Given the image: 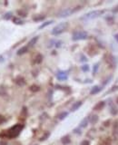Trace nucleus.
<instances>
[{"instance_id": "obj_1", "label": "nucleus", "mask_w": 118, "mask_h": 145, "mask_svg": "<svg viewBox=\"0 0 118 145\" xmlns=\"http://www.w3.org/2000/svg\"><path fill=\"white\" fill-rule=\"evenodd\" d=\"M68 26H69V24L67 22H62V23L56 25V26L54 27L51 31V34L53 36H59V35L63 34L65 31H66V29L68 28Z\"/></svg>"}, {"instance_id": "obj_2", "label": "nucleus", "mask_w": 118, "mask_h": 145, "mask_svg": "<svg viewBox=\"0 0 118 145\" xmlns=\"http://www.w3.org/2000/svg\"><path fill=\"white\" fill-rule=\"evenodd\" d=\"M103 13H104V10H93V11H90L87 14H86L83 17H81V19H83V20L95 19V18L99 17L100 15H103Z\"/></svg>"}, {"instance_id": "obj_3", "label": "nucleus", "mask_w": 118, "mask_h": 145, "mask_svg": "<svg viewBox=\"0 0 118 145\" xmlns=\"http://www.w3.org/2000/svg\"><path fill=\"white\" fill-rule=\"evenodd\" d=\"M24 126L22 124H15V126H13L11 129H9L8 134L7 136L10 138H15V137L18 136L19 133L21 132V131L23 130Z\"/></svg>"}, {"instance_id": "obj_4", "label": "nucleus", "mask_w": 118, "mask_h": 145, "mask_svg": "<svg viewBox=\"0 0 118 145\" xmlns=\"http://www.w3.org/2000/svg\"><path fill=\"white\" fill-rule=\"evenodd\" d=\"M88 37V34L86 31H75L73 33L72 40L73 41H80V40H86Z\"/></svg>"}, {"instance_id": "obj_5", "label": "nucleus", "mask_w": 118, "mask_h": 145, "mask_svg": "<svg viewBox=\"0 0 118 145\" xmlns=\"http://www.w3.org/2000/svg\"><path fill=\"white\" fill-rule=\"evenodd\" d=\"M77 9L75 8H65V9H63L62 11H60L58 13V17L60 18H65V17H67L69 15H71L72 14H74L75 11H76Z\"/></svg>"}, {"instance_id": "obj_6", "label": "nucleus", "mask_w": 118, "mask_h": 145, "mask_svg": "<svg viewBox=\"0 0 118 145\" xmlns=\"http://www.w3.org/2000/svg\"><path fill=\"white\" fill-rule=\"evenodd\" d=\"M56 78L58 81H66L68 79V74L66 72L59 71L56 74Z\"/></svg>"}, {"instance_id": "obj_7", "label": "nucleus", "mask_w": 118, "mask_h": 145, "mask_svg": "<svg viewBox=\"0 0 118 145\" xmlns=\"http://www.w3.org/2000/svg\"><path fill=\"white\" fill-rule=\"evenodd\" d=\"M110 113L113 116H115L118 114V108L115 106V104H112V103H110Z\"/></svg>"}, {"instance_id": "obj_8", "label": "nucleus", "mask_w": 118, "mask_h": 145, "mask_svg": "<svg viewBox=\"0 0 118 145\" xmlns=\"http://www.w3.org/2000/svg\"><path fill=\"white\" fill-rule=\"evenodd\" d=\"M102 87L99 85H94L93 88L91 89V91H90V94L91 95H94V94H97L98 92H100L102 91Z\"/></svg>"}, {"instance_id": "obj_9", "label": "nucleus", "mask_w": 118, "mask_h": 145, "mask_svg": "<svg viewBox=\"0 0 118 145\" xmlns=\"http://www.w3.org/2000/svg\"><path fill=\"white\" fill-rule=\"evenodd\" d=\"M82 104H83V103L81 101L74 103V104H73V106L71 107V112H75V111H77L80 107L82 106Z\"/></svg>"}, {"instance_id": "obj_10", "label": "nucleus", "mask_w": 118, "mask_h": 145, "mask_svg": "<svg viewBox=\"0 0 118 145\" xmlns=\"http://www.w3.org/2000/svg\"><path fill=\"white\" fill-rule=\"evenodd\" d=\"M104 105H105L104 102H99V103H97V104H95V106L94 107V111H101L104 107Z\"/></svg>"}, {"instance_id": "obj_11", "label": "nucleus", "mask_w": 118, "mask_h": 145, "mask_svg": "<svg viewBox=\"0 0 118 145\" xmlns=\"http://www.w3.org/2000/svg\"><path fill=\"white\" fill-rule=\"evenodd\" d=\"M88 119H89V121H90L91 124H95V123L98 121V116L95 115V114H93V115L89 116Z\"/></svg>"}, {"instance_id": "obj_12", "label": "nucleus", "mask_w": 118, "mask_h": 145, "mask_svg": "<svg viewBox=\"0 0 118 145\" xmlns=\"http://www.w3.org/2000/svg\"><path fill=\"white\" fill-rule=\"evenodd\" d=\"M28 46H23V47H21L20 49H19V50L17 51V52H16V53H17L18 55H22V54H24V53H26L27 52V51H28Z\"/></svg>"}, {"instance_id": "obj_13", "label": "nucleus", "mask_w": 118, "mask_h": 145, "mask_svg": "<svg viewBox=\"0 0 118 145\" xmlns=\"http://www.w3.org/2000/svg\"><path fill=\"white\" fill-rule=\"evenodd\" d=\"M88 121H89L88 117L84 118L82 121H81V122H80V127L81 128H86V126H87V124H88Z\"/></svg>"}, {"instance_id": "obj_14", "label": "nucleus", "mask_w": 118, "mask_h": 145, "mask_svg": "<svg viewBox=\"0 0 118 145\" xmlns=\"http://www.w3.org/2000/svg\"><path fill=\"white\" fill-rule=\"evenodd\" d=\"M37 40H38V36H35V37H33L31 40L29 41V43H28V47H30V46H34L35 44H36V42H37Z\"/></svg>"}, {"instance_id": "obj_15", "label": "nucleus", "mask_w": 118, "mask_h": 145, "mask_svg": "<svg viewBox=\"0 0 118 145\" xmlns=\"http://www.w3.org/2000/svg\"><path fill=\"white\" fill-rule=\"evenodd\" d=\"M15 83H17L18 85L23 86L26 83V82H25V79H24L23 77H18V78H16V80H15Z\"/></svg>"}, {"instance_id": "obj_16", "label": "nucleus", "mask_w": 118, "mask_h": 145, "mask_svg": "<svg viewBox=\"0 0 118 145\" xmlns=\"http://www.w3.org/2000/svg\"><path fill=\"white\" fill-rule=\"evenodd\" d=\"M53 22H54L53 20H49V21H46V22H44V23H43V24H42L41 26L38 27V29H43V28H44V27H46L47 26L51 25L52 23H53Z\"/></svg>"}, {"instance_id": "obj_17", "label": "nucleus", "mask_w": 118, "mask_h": 145, "mask_svg": "<svg viewBox=\"0 0 118 145\" xmlns=\"http://www.w3.org/2000/svg\"><path fill=\"white\" fill-rule=\"evenodd\" d=\"M61 142H62L63 144H65V145L68 144V143L70 142V139H69V136H68V135H66V136H64L62 139H61Z\"/></svg>"}, {"instance_id": "obj_18", "label": "nucleus", "mask_w": 118, "mask_h": 145, "mask_svg": "<svg viewBox=\"0 0 118 145\" xmlns=\"http://www.w3.org/2000/svg\"><path fill=\"white\" fill-rule=\"evenodd\" d=\"M42 60H43L42 54H37L35 58V64H40L42 62Z\"/></svg>"}, {"instance_id": "obj_19", "label": "nucleus", "mask_w": 118, "mask_h": 145, "mask_svg": "<svg viewBox=\"0 0 118 145\" xmlns=\"http://www.w3.org/2000/svg\"><path fill=\"white\" fill-rule=\"evenodd\" d=\"M67 116H68L67 112H63V113H61L58 115V118H59V120H64V119H65Z\"/></svg>"}, {"instance_id": "obj_20", "label": "nucleus", "mask_w": 118, "mask_h": 145, "mask_svg": "<svg viewBox=\"0 0 118 145\" xmlns=\"http://www.w3.org/2000/svg\"><path fill=\"white\" fill-rule=\"evenodd\" d=\"M13 22H14L15 24H16V25H23L24 24L23 20H21L20 18H18V17H14V18H13Z\"/></svg>"}, {"instance_id": "obj_21", "label": "nucleus", "mask_w": 118, "mask_h": 145, "mask_svg": "<svg viewBox=\"0 0 118 145\" xmlns=\"http://www.w3.org/2000/svg\"><path fill=\"white\" fill-rule=\"evenodd\" d=\"M111 142H112L111 139H110V138H107V139H105L104 141H103V142H102L100 145H111Z\"/></svg>"}, {"instance_id": "obj_22", "label": "nucleus", "mask_w": 118, "mask_h": 145, "mask_svg": "<svg viewBox=\"0 0 118 145\" xmlns=\"http://www.w3.org/2000/svg\"><path fill=\"white\" fill-rule=\"evenodd\" d=\"M81 69H82L83 72H88L89 70H90V66H89L88 65H82Z\"/></svg>"}, {"instance_id": "obj_23", "label": "nucleus", "mask_w": 118, "mask_h": 145, "mask_svg": "<svg viewBox=\"0 0 118 145\" xmlns=\"http://www.w3.org/2000/svg\"><path fill=\"white\" fill-rule=\"evenodd\" d=\"M50 136V133L49 132H46V133H44V135L43 137H41V139H40V141L41 142H44V141H45V140L48 138V137Z\"/></svg>"}, {"instance_id": "obj_24", "label": "nucleus", "mask_w": 118, "mask_h": 145, "mask_svg": "<svg viewBox=\"0 0 118 145\" xmlns=\"http://www.w3.org/2000/svg\"><path fill=\"white\" fill-rule=\"evenodd\" d=\"M98 68H99V64H95V65H94V69H93V74H96V72H97Z\"/></svg>"}, {"instance_id": "obj_25", "label": "nucleus", "mask_w": 118, "mask_h": 145, "mask_svg": "<svg viewBox=\"0 0 118 145\" xmlns=\"http://www.w3.org/2000/svg\"><path fill=\"white\" fill-rule=\"evenodd\" d=\"M30 90L33 91V92H37V91H39V87L38 86H36V85H33V86H31Z\"/></svg>"}, {"instance_id": "obj_26", "label": "nucleus", "mask_w": 118, "mask_h": 145, "mask_svg": "<svg viewBox=\"0 0 118 145\" xmlns=\"http://www.w3.org/2000/svg\"><path fill=\"white\" fill-rule=\"evenodd\" d=\"M11 15H12V13L11 12L6 13V15H5V16H4V19H6V20H8V19H10Z\"/></svg>"}, {"instance_id": "obj_27", "label": "nucleus", "mask_w": 118, "mask_h": 145, "mask_svg": "<svg viewBox=\"0 0 118 145\" xmlns=\"http://www.w3.org/2000/svg\"><path fill=\"white\" fill-rule=\"evenodd\" d=\"M112 78H113L112 76H109V77H108V78H107V79H106V80L103 83V85H106V84H108V83H110V81L112 80Z\"/></svg>"}, {"instance_id": "obj_28", "label": "nucleus", "mask_w": 118, "mask_h": 145, "mask_svg": "<svg viewBox=\"0 0 118 145\" xmlns=\"http://www.w3.org/2000/svg\"><path fill=\"white\" fill-rule=\"evenodd\" d=\"M17 13H18V15H21V16H27V13L25 12V11H22V10H18Z\"/></svg>"}, {"instance_id": "obj_29", "label": "nucleus", "mask_w": 118, "mask_h": 145, "mask_svg": "<svg viewBox=\"0 0 118 145\" xmlns=\"http://www.w3.org/2000/svg\"><path fill=\"white\" fill-rule=\"evenodd\" d=\"M44 16H38V17H34V20L35 21H41V20H44Z\"/></svg>"}, {"instance_id": "obj_30", "label": "nucleus", "mask_w": 118, "mask_h": 145, "mask_svg": "<svg viewBox=\"0 0 118 145\" xmlns=\"http://www.w3.org/2000/svg\"><path fill=\"white\" fill-rule=\"evenodd\" d=\"M81 144L82 145H90V142H89L88 141H83Z\"/></svg>"}, {"instance_id": "obj_31", "label": "nucleus", "mask_w": 118, "mask_h": 145, "mask_svg": "<svg viewBox=\"0 0 118 145\" xmlns=\"http://www.w3.org/2000/svg\"><path fill=\"white\" fill-rule=\"evenodd\" d=\"M81 57H82V59H81V61H82V62H86V61H87V58H86L85 55H82Z\"/></svg>"}, {"instance_id": "obj_32", "label": "nucleus", "mask_w": 118, "mask_h": 145, "mask_svg": "<svg viewBox=\"0 0 118 145\" xmlns=\"http://www.w3.org/2000/svg\"><path fill=\"white\" fill-rule=\"evenodd\" d=\"M113 12H115V13H116V12H118V6H116L115 7V9H113Z\"/></svg>"}, {"instance_id": "obj_33", "label": "nucleus", "mask_w": 118, "mask_h": 145, "mask_svg": "<svg viewBox=\"0 0 118 145\" xmlns=\"http://www.w3.org/2000/svg\"><path fill=\"white\" fill-rule=\"evenodd\" d=\"M114 37H115V41H116V42H117V43H118V33H117V34H115V36H114Z\"/></svg>"}, {"instance_id": "obj_34", "label": "nucleus", "mask_w": 118, "mask_h": 145, "mask_svg": "<svg viewBox=\"0 0 118 145\" xmlns=\"http://www.w3.org/2000/svg\"><path fill=\"white\" fill-rule=\"evenodd\" d=\"M116 104H118V97H117V98H116Z\"/></svg>"}]
</instances>
